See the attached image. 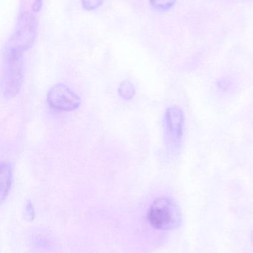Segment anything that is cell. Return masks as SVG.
Instances as JSON below:
<instances>
[{
  "label": "cell",
  "instance_id": "cell-1",
  "mask_svg": "<svg viewBox=\"0 0 253 253\" xmlns=\"http://www.w3.org/2000/svg\"><path fill=\"white\" fill-rule=\"evenodd\" d=\"M148 220L157 230H171L180 224L181 214L173 201L168 198H158L150 206Z\"/></svg>",
  "mask_w": 253,
  "mask_h": 253
},
{
  "label": "cell",
  "instance_id": "cell-2",
  "mask_svg": "<svg viewBox=\"0 0 253 253\" xmlns=\"http://www.w3.org/2000/svg\"><path fill=\"white\" fill-rule=\"evenodd\" d=\"M47 102L49 106L59 111H71L80 105V99L68 86L58 84L49 91Z\"/></svg>",
  "mask_w": 253,
  "mask_h": 253
},
{
  "label": "cell",
  "instance_id": "cell-3",
  "mask_svg": "<svg viewBox=\"0 0 253 253\" xmlns=\"http://www.w3.org/2000/svg\"><path fill=\"white\" fill-rule=\"evenodd\" d=\"M184 119L182 111L178 107H171L166 111L164 118L165 135L170 149L181 144L184 134Z\"/></svg>",
  "mask_w": 253,
  "mask_h": 253
},
{
  "label": "cell",
  "instance_id": "cell-4",
  "mask_svg": "<svg viewBox=\"0 0 253 253\" xmlns=\"http://www.w3.org/2000/svg\"><path fill=\"white\" fill-rule=\"evenodd\" d=\"M1 200H4L5 196H7L11 184V169L10 165L7 163L1 164Z\"/></svg>",
  "mask_w": 253,
  "mask_h": 253
},
{
  "label": "cell",
  "instance_id": "cell-5",
  "mask_svg": "<svg viewBox=\"0 0 253 253\" xmlns=\"http://www.w3.org/2000/svg\"><path fill=\"white\" fill-rule=\"evenodd\" d=\"M119 93L120 96L126 99H131L135 96V90L133 84L130 82L123 81L121 84H120L118 87Z\"/></svg>",
  "mask_w": 253,
  "mask_h": 253
},
{
  "label": "cell",
  "instance_id": "cell-6",
  "mask_svg": "<svg viewBox=\"0 0 253 253\" xmlns=\"http://www.w3.org/2000/svg\"><path fill=\"white\" fill-rule=\"evenodd\" d=\"M152 5L158 10L166 11L172 8L177 0H150Z\"/></svg>",
  "mask_w": 253,
  "mask_h": 253
},
{
  "label": "cell",
  "instance_id": "cell-7",
  "mask_svg": "<svg viewBox=\"0 0 253 253\" xmlns=\"http://www.w3.org/2000/svg\"><path fill=\"white\" fill-rule=\"evenodd\" d=\"M85 6H88V8H95L98 7L101 3L102 0H83Z\"/></svg>",
  "mask_w": 253,
  "mask_h": 253
}]
</instances>
